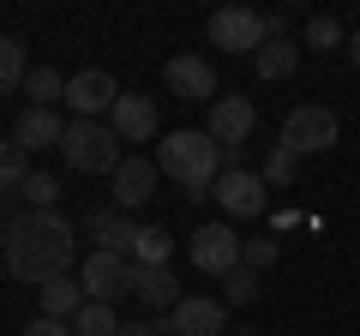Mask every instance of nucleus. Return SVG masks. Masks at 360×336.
Segmentation results:
<instances>
[{"label":"nucleus","mask_w":360,"mask_h":336,"mask_svg":"<svg viewBox=\"0 0 360 336\" xmlns=\"http://www.w3.org/2000/svg\"><path fill=\"white\" fill-rule=\"evenodd\" d=\"M90 234H96V240H103V252H120V259H132V246H139V222L127 217V210H96V217H90Z\"/></svg>","instance_id":"obj_16"},{"label":"nucleus","mask_w":360,"mask_h":336,"mask_svg":"<svg viewBox=\"0 0 360 336\" xmlns=\"http://www.w3.org/2000/svg\"><path fill=\"white\" fill-rule=\"evenodd\" d=\"M13 138L25 144V150H60V138H66V127H60V115H54V108H25V115H18V127H13Z\"/></svg>","instance_id":"obj_17"},{"label":"nucleus","mask_w":360,"mask_h":336,"mask_svg":"<svg viewBox=\"0 0 360 336\" xmlns=\"http://www.w3.org/2000/svg\"><path fill=\"white\" fill-rule=\"evenodd\" d=\"M276 259H283V246H276V240H246V252H240L246 271H270Z\"/></svg>","instance_id":"obj_29"},{"label":"nucleus","mask_w":360,"mask_h":336,"mask_svg":"<svg viewBox=\"0 0 360 336\" xmlns=\"http://www.w3.org/2000/svg\"><path fill=\"white\" fill-rule=\"evenodd\" d=\"M30 78V54L18 37H0V96H18Z\"/></svg>","instance_id":"obj_20"},{"label":"nucleus","mask_w":360,"mask_h":336,"mask_svg":"<svg viewBox=\"0 0 360 336\" xmlns=\"http://www.w3.org/2000/svg\"><path fill=\"white\" fill-rule=\"evenodd\" d=\"M252 127H258L252 96H217V103H210V115H205V132L222 144V150H240V144L252 138Z\"/></svg>","instance_id":"obj_9"},{"label":"nucleus","mask_w":360,"mask_h":336,"mask_svg":"<svg viewBox=\"0 0 360 336\" xmlns=\"http://www.w3.org/2000/svg\"><path fill=\"white\" fill-rule=\"evenodd\" d=\"M252 300H258V271L240 264V271L222 276V306H252Z\"/></svg>","instance_id":"obj_25"},{"label":"nucleus","mask_w":360,"mask_h":336,"mask_svg":"<svg viewBox=\"0 0 360 336\" xmlns=\"http://www.w3.org/2000/svg\"><path fill=\"white\" fill-rule=\"evenodd\" d=\"M120 96H127V91H120L103 66H84V72L66 78V108H72V120H103V115H115Z\"/></svg>","instance_id":"obj_7"},{"label":"nucleus","mask_w":360,"mask_h":336,"mask_svg":"<svg viewBox=\"0 0 360 336\" xmlns=\"http://www.w3.org/2000/svg\"><path fill=\"white\" fill-rule=\"evenodd\" d=\"M156 174H162V168H156L150 156H127V162L108 174V181H115V210L132 217L139 205H150V198H156Z\"/></svg>","instance_id":"obj_11"},{"label":"nucleus","mask_w":360,"mask_h":336,"mask_svg":"<svg viewBox=\"0 0 360 336\" xmlns=\"http://www.w3.org/2000/svg\"><path fill=\"white\" fill-rule=\"evenodd\" d=\"M60 156H66V168H78V174H115V168L127 162L108 120H66Z\"/></svg>","instance_id":"obj_3"},{"label":"nucleus","mask_w":360,"mask_h":336,"mask_svg":"<svg viewBox=\"0 0 360 336\" xmlns=\"http://www.w3.org/2000/svg\"><path fill=\"white\" fill-rule=\"evenodd\" d=\"M168 246H174V240H168V228L156 222V228L139 234V246H132V264H144V271H162V264H168Z\"/></svg>","instance_id":"obj_24"},{"label":"nucleus","mask_w":360,"mask_h":336,"mask_svg":"<svg viewBox=\"0 0 360 336\" xmlns=\"http://www.w3.org/2000/svg\"><path fill=\"white\" fill-rule=\"evenodd\" d=\"M25 96H30V108H54V103H66V78L54 72V66H30Z\"/></svg>","instance_id":"obj_21"},{"label":"nucleus","mask_w":360,"mask_h":336,"mask_svg":"<svg viewBox=\"0 0 360 336\" xmlns=\"http://www.w3.org/2000/svg\"><path fill=\"white\" fill-rule=\"evenodd\" d=\"M25 156H30V150H25L18 138H0V193H13V186H25L30 174H37Z\"/></svg>","instance_id":"obj_22"},{"label":"nucleus","mask_w":360,"mask_h":336,"mask_svg":"<svg viewBox=\"0 0 360 336\" xmlns=\"http://www.w3.org/2000/svg\"><path fill=\"white\" fill-rule=\"evenodd\" d=\"M132 295L144 300L150 312H174L180 306V283H174V271H144V264H132Z\"/></svg>","instance_id":"obj_15"},{"label":"nucleus","mask_w":360,"mask_h":336,"mask_svg":"<svg viewBox=\"0 0 360 336\" xmlns=\"http://www.w3.org/2000/svg\"><path fill=\"white\" fill-rule=\"evenodd\" d=\"M156 168H162L186 198H210L217 181H222V144L210 138V132L180 127V132H168V138L156 144Z\"/></svg>","instance_id":"obj_2"},{"label":"nucleus","mask_w":360,"mask_h":336,"mask_svg":"<svg viewBox=\"0 0 360 336\" xmlns=\"http://www.w3.org/2000/svg\"><path fill=\"white\" fill-rule=\"evenodd\" d=\"M295 162H300V156L288 150V144H270V156H264V186H288V181H295Z\"/></svg>","instance_id":"obj_26"},{"label":"nucleus","mask_w":360,"mask_h":336,"mask_svg":"<svg viewBox=\"0 0 360 336\" xmlns=\"http://www.w3.org/2000/svg\"><path fill=\"white\" fill-rule=\"evenodd\" d=\"M300 42H307V49H342V25H336L330 13H319V18L307 25V37H300Z\"/></svg>","instance_id":"obj_27"},{"label":"nucleus","mask_w":360,"mask_h":336,"mask_svg":"<svg viewBox=\"0 0 360 336\" xmlns=\"http://www.w3.org/2000/svg\"><path fill=\"white\" fill-rule=\"evenodd\" d=\"M276 144H288L295 156H319V150H330V144H336V115H330V108H288L283 138H276Z\"/></svg>","instance_id":"obj_8"},{"label":"nucleus","mask_w":360,"mask_h":336,"mask_svg":"<svg viewBox=\"0 0 360 336\" xmlns=\"http://www.w3.org/2000/svg\"><path fill=\"white\" fill-rule=\"evenodd\" d=\"M264 174H252V168H222V181H217V205L229 210V217H240V222H252V217H264Z\"/></svg>","instance_id":"obj_10"},{"label":"nucleus","mask_w":360,"mask_h":336,"mask_svg":"<svg viewBox=\"0 0 360 336\" xmlns=\"http://www.w3.org/2000/svg\"><path fill=\"white\" fill-rule=\"evenodd\" d=\"M108 127H115L120 144H144V138H156V103H150V96H120L115 115H108Z\"/></svg>","instance_id":"obj_14"},{"label":"nucleus","mask_w":360,"mask_h":336,"mask_svg":"<svg viewBox=\"0 0 360 336\" xmlns=\"http://www.w3.org/2000/svg\"><path fill=\"white\" fill-rule=\"evenodd\" d=\"M37 295H42V318L72 324L78 312H84V283H72V276H54V283H42Z\"/></svg>","instance_id":"obj_19"},{"label":"nucleus","mask_w":360,"mask_h":336,"mask_svg":"<svg viewBox=\"0 0 360 336\" xmlns=\"http://www.w3.org/2000/svg\"><path fill=\"white\" fill-rule=\"evenodd\" d=\"M72 336H120V312L103 300H84V312L72 318Z\"/></svg>","instance_id":"obj_23"},{"label":"nucleus","mask_w":360,"mask_h":336,"mask_svg":"<svg viewBox=\"0 0 360 336\" xmlns=\"http://www.w3.org/2000/svg\"><path fill=\"white\" fill-rule=\"evenodd\" d=\"M348 60L360 66V30H354V37H348Z\"/></svg>","instance_id":"obj_31"},{"label":"nucleus","mask_w":360,"mask_h":336,"mask_svg":"<svg viewBox=\"0 0 360 336\" xmlns=\"http://www.w3.org/2000/svg\"><path fill=\"white\" fill-rule=\"evenodd\" d=\"M18 193L30 198V210H54V198H60V181H54V174H30Z\"/></svg>","instance_id":"obj_28"},{"label":"nucleus","mask_w":360,"mask_h":336,"mask_svg":"<svg viewBox=\"0 0 360 336\" xmlns=\"http://www.w3.org/2000/svg\"><path fill=\"white\" fill-rule=\"evenodd\" d=\"M205 30H210V49L222 54H258L270 42V18L252 13V6H217Z\"/></svg>","instance_id":"obj_4"},{"label":"nucleus","mask_w":360,"mask_h":336,"mask_svg":"<svg viewBox=\"0 0 360 336\" xmlns=\"http://www.w3.org/2000/svg\"><path fill=\"white\" fill-rule=\"evenodd\" d=\"M72 222L60 217V210H25V217H13V228H6V246H0V259H6V271L18 276V283H54V276H66V264H72Z\"/></svg>","instance_id":"obj_1"},{"label":"nucleus","mask_w":360,"mask_h":336,"mask_svg":"<svg viewBox=\"0 0 360 336\" xmlns=\"http://www.w3.org/2000/svg\"><path fill=\"white\" fill-rule=\"evenodd\" d=\"M186 252H193V271H198V276H229V271H240L246 240L229 228V222H198Z\"/></svg>","instance_id":"obj_5"},{"label":"nucleus","mask_w":360,"mask_h":336,"mask_svg":"<svg viewBox=\"0 0 360 336\" xmlns=\"http://www.w3.org/2000/svg\"><path fill=\"white\" fill-rule=\"evenodd\" d=\"M295 66H300V42H295V37H270L264 49L252 54V72L264 78V84H283Z\"/></svg>","instance_id":"obj_18"},{"label":"nucleus","mask_w":360,"mask_h":336,"mask_svg":"<svg viewBox=\"0 0 360 336\" xmlns=\"http://www.w3.org/2000/svg\"><path fill=\"white\" fill-rule=\"evenodd\" d=\"M78 283H84V300H103V306H115V300L132 295V259H120V252H90L84 264H78Z\"/></svg>","instance_id":"obj_6"},{"label":"nucleus","mask_w":360,"mask_h":336,"mask_svg":"<svg viewBox=\"0 0 360 336\" xmlns=\"http://www.w3.org/2000/svg\"><path fill=\"white\" fill-rule=\"evenodd\" d=\"M0 246H6V228H0Z\"/></svg>","instance_id":"obj_32"},{"label":"nucleus","mask_w":360,"mask_h":336,"mask_svg":"<svg viewBox=\"0 0 360 336\" xmlns=\"http://www.w3.org/2000/svg\"><path fill=\"white\" fill-rule=\"evenodd\" d=\"M18 336H72V324H60V318H30Z\"/></svg>","instance_id":"obj_30"},{"label":"nucleus","mask_w":360,"mask_h":336,"mask_svg":"<svg viewBox=\"0 0 360 336\" xmlns=\"http://www.w3.org/2000/svg\"><path fill=\"white\" fill-rule=\"evenodd\" d=\"M222 324H229V306L210 295H180V306L168 312L174 336H222Z\"/></svg>","instance_id":"obj_13"},{"label":"nucleus","mask_w":360,"mask_h":336,"mask_svg":"<svg viewBox=\"0 0 360 336\" xmlns=\"http://www.w3.org/2000/svg\"><path fill=\"white\" fill-rule=\"evenodd\" d=\"M168 91L180 96V103H205V96H217V66L205 60V54H174V60L162 66Z\"/></svg>","instance_id":"obj_12"}]
</instances>
